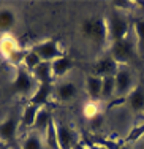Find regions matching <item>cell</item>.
<instances>
[{
  "instance_id": "obj_32",
  "label": "cell",
  "mask_w": 144,
  "mask_h": 149,
  "mask_svg": "<svg viewBox=\"0 0 144 149\" xmlns=\"http://www.w3.org/2000/svg\"><path fill=\"white\" fill-rule=\"evenodd\" d=\"M2 146H3V143H2V141H0V148H2Z\"/></svg>"
},
{
  "instance_id": "obj_24",
  "label": "cell",
  "mask_w": 144,
  "mask_h": 149,
  "mask_svg": "<svg viewBox=\"0 0 144 149\" xmlns=\"http://www.w3.org/2000/svg\"><path fill=\"white\" fill-rule=\"evenodd\" d=\"M22 149H43V140L40 133L32 132L27 135L22 141Z\"/></svg>"
},
{
  "instance_id": "obj_1",
  "label": "cell",
  "mask_w": 144,
  "mask_h": 149,
  "mask_svg": "<svg viewBox=\"0 0 144 149\" xmlns=\"http://www.w3.org/2000/svg\"><path fill=\"white\" fill-rule=\"evenodd\" d=\"M79 32L82 35V38H86L87 41L100 46V48H103L106 43H109V40H108L106 17H101V16L86 17L79 26Z\"/></svg>"
},
{
  "instance_id": "obj_28",
  "label": "cell",
  "mask_w": 144,
  "mask_h": 149,
  "mask_svg": "<svg viewBox=\"0 0 144 149\" xmlns=\"http://www.w3.org/2000/svg\"><path fill=\"white\" fill-rule=\"evenodd\" d=\"M90 125H92V129H98V127L103 125V114H101V113H98L95 118L90 119Z\"/></svg>"
},
{
  "instance_id": "obj_12",
  "label": "cell",
  "mask_w": 144,
  "mask_h": 149,
  "mask_svg": "<svg viewBox=\"0 0 144 149\" xmlns=\"http://www.w3.org/2000/svg\"><path fill=\"white\" fill-rule=\"evenodd\" d=\"M54 84H37V89L30 97V103L38 106V108L46 106L51 95H54Z\"/></svg>"
},
{
  "instance_id": "obj_6",
  "label": "cell",
  "mask_w": 144,
  "mask_h": 149,
  "mask_svg": "<svg viewBox=\"0 0 144 149\" xmlns=\"http://www.w3.org/2000/svg\"><path fill=\"white\" fill-rule=\"evenodd\" d=\"M32 49L40 56L41 62H54L55 59L65 56L64 49L57 40H43L40 43L33 45Z\"/></svg>"
},
{
  "instance_id": "obj_25",
  "label": "cell",
  "mask_w": 144,
  "mask_h": 149,
  "mask_svg": "<svg viewBox=\"0 0 144 149\" xmlns=\"http://www.w3.org/2000/svg\"><path fill=\"white\" fill-rule=\"evenodd\" d=\"M112 10L116 11H132L136 6L135 2H130V0H112L111 2Z\"/></svg>"
},
{
  "instance_id": "obj_13",
  "label": "cell",
  "mask_w": 144,
  "mask_h": 149,
  "mask_svg": "<svg viewBox=\"0 0 144 149\" xmlns=\"http://www.w3.org/2000/svg\"><path fill=\"white\" fill-rule=\"evenodd\" d=\"M54 95L59 102H71L78 95V86L73 81H64L54 87Z\"/></svg>"
},
{
  "instance_id": "obj_2",
  "label": "cell",
  "mask_w": 144,
  "mask_h": 149,
  "mask_svg": "<svg viewBox=\"0 0 144 149\" xmlns=\"http://www.w3.org/2000/svg\"><path fill=\"white\" fill-rule=\"evenodd\" d=\"M106 27H108V40H109V45L114 43V41L128 38L130 22L120 11L112 10L109 15L106 16Z\"/></svg>"
},
{
  "instance_id": "obj_9",
  "label": "cell",
  "mask_w": 144,
  "mask_h": 149,
  "mask_svg": "<svg viewBox=\"0 0 144 149\" xmlns=\"http://www.w3.org/2000/svg\"><path fill=\"white\" fill-rule=\"evenodd\" d=\"M119 68H120V65L108 54V56H105V57L98 59L97 62L93 63V74H97V76H100V78L114 76Z\"/></svg>"
},
{
  "instance_id": "obj_23",
  "label": "cell",
  "mask_w": 144,
  "mask_h": 149,
  "mask_svg": "<svg viewBox=\"0 0 144 149\" xmlns=\"http://www.w3.org/2000/svg\"><path fill=\"white\" fill-rule=\"evenodd\" d=\"M44 143L49 149H59V141H57V127H55V120L49 124L46 133H44Z\"/></svg>"
},
{
  "instance_id": "obj_14",
  "label": "cell",
  "mask_w": 144,
  "mask_h": 149,
  "mask_svg": "<svg viewBox=\"0 0 144 149\" xmlns=\"http://www.w3.org/2000/svg\"><path fill=\"white\" fill-rule=\"evenodd\" d=\"M101 87H103V78L97 76L93 73L86 76V92L89 95L90 102L97 103L98 100H101Z\"/></svg>"
},
{
  "instance_id": "obj_8",
  "label": "cell",
  "mask_w": 144,
  "mask_h": 149,
  "mask_svg": "<svg viewBox=\"0 0 144 149\" xmlns=\"http://www.w3.org/2000/svg\"><path fill=\"white\" fill-rule=\"evenodd\" d=\"M17 129H19V119L15 114L6 116L5 119L0 122V141L3 144L11 143L17 135Z\"/></svg>"
},
{
  "instance_id": "obj_7",
  "label": "cell",
  "mask_w": 144,
  "mask_h": 149,
  "mask_svg": "<svg viewBox=\"0 0 144 149\" xmlns=\"http://www.w3.org/2000/svg\"><path fill=\"white\" fill-rule=\"evenodd\" d=\"M114 81H116V97L125 98L133 89V73L130 72V68L122 65L117 70V73L114 74Z\"/></svg>"
},
{
  "instance_id": "obj_20",
  "label": "cell",
  "mask_w": 144,
  "mask_h": 149,
  "mask_svg": "<svg viewBox=\"0 0 144 149\" xmlns=\"http://www.w3.org/2000/svg\"><path fill=\"white\" fill-rule=\"evenodd\" d=\"M133 30L136 35V52L144 57V17H136L133 21Z\"/></svg>"
},
{
  "instance_id": "obj_27",
  "label": "cell",
  "mask_w": 144,
  "mask_h": 149,
  "mask_svg": "<svg viewBox=\"0 0 144 149\" xmlns=\"http://www.w3.org/2000/svg\"><path fill=\"white\" fill-rule=\"evenodd\" d=\"M144 135V124H141L139 127H136V129H133L132 132H130V135L127 136V141H135L138 140L139 136H143Z\"/></svg>"
},
{
  "instance_id": "obj_29",
  "label": "cell",
  "mask_w": 144,
  "mask_h": 149,
  "mask_svg": "<svg viewBox=\"0 0 144 149\" xmlns=\"http://www.w3.org/2000/svg\"><path fill=\"white\" fill-rule=\"evenodd\" d=\"M90 149H108L106 146H101V144H92Z\"/></svg>"
},
{
  "instance_id": "obj_17",
  "label": "cell",
  "mask_w": 144,
  "mask_h": 149,
  "mask_svg": "<svg viewBox=\"0 0 144 149\" xmlns=\"http://www.w3.org/2000/svg\"><path fill=\"white\" fill-rule=\"evenodd\" d=\"M16 26V13L8 6L0 8V32L3 35L10 33Z\"/></svg>"
},
{
  "instance_id": "obj_18",
  "label": "cell",
  "mask_w": 144,
  "mask_h": 149,
  "mask_svg": "<svg viewBox=\"0 0 144 149\" xmlns=\"http://www.w3.org/2000/svg\"><path fill=\"white\" fill-rule=\"evenodd\" d=\"M52 122V118H51V113L46 106L40 108L37 114V119H35V124H33V130L35 132H40V133H46L49 124Z\"/></svg>"
},
{
  "instance_id": "obj_11",
  "label": "cell",
  "mask_w": 144,
  "mask_h": 149,
  "mask_svg": "<svg viewBox=\"0 0 144 149\" xmlns=\"http://www.w3.org/2000/svg\"><path fill=\"white\" fill-rule=\"evenodd\" d=\"M124 102L128 105V108L133 113H144V86L138 84L132 89V92L124 98Z\"/></svg>"
},
{
  "instance_id": "obj_3",
  "label": "cell",
  "mask_w": 144,
  "mask_h": 149,
  "mask_svg": "<svg viewBox=\"0 0 144 149\" xmlns=\"http://www.w3.org/2000/svg\"><path fill=\"white\" fill-rule=\"evenodd\" d=\"M26 52L27 51H24V49L21 48L19 43H17V40L13 35H10V33L2 35V38H0V54L8 60L10 63H13L16 68L22 65Z\"/></svg>"
},
{
  "instance_id": "obj_19",
  "label": "cell",
  "mask_w": 144,
  "mask_h": 149,
  "mask_svg": "<svg viewBox=\"0 0 144 149\" xmlns=\"http://www.w3.org/2000/svg\"><path fill=\"white\" fill-rule=\"evenodd\" d=\"M40 111L38 106H35L32 103H29L24 108L22 114H21V119H19V125L24 127V129H33V124H35V119H37V114Z\"/></svg>"
},
{
  "instance_id": "obj_16",
  "label": "cell",
  "mask_w": 144,
  "mask_h": 149,
  "mask_svg": "<svg viewBox=\"0 0 144 149\" xmlns=\"http://www.w3.org/2000/svg\"><path fill=\"white\" fill-rule=\"evenodd\" d=\"M51 67H52V76L55 79V78H64L75 67V62L70 56H64V57H59L54 62H51Z\"/></svg>"
},
{
  "instance_id": "obj_10",
  "label": "cell",
  "mask_w": 144,
  "mask_h": 149,
  "mask_svg": "<svg viewBox=\"0 0 144 149\" xmlns=\"http://www.w3.org/2000/svg\"><path fill=\"white\" fill-rule=\"evenodd\" d=\"M55 127H57L59 149H75L76 135L73 132L71 127L65 125V124H62V122H55Z\"/></svg>"
},
{
  "instance_id": "obj_26",
  "label": "cell",
  "mask_w": 144,
  "mask_h": 149,
  "mask_svg": "<svg viewBox=\"0 0 144 149\" xmlns=\"http://www.w3.org/2000/svg\"><path fill=\"white\" fill-rule=\"evenodd\" d=\"M98 113H100V111H98V105L93 103V102H89V103L84 106V116H86L89 120L92 118H95Z\"/></svg>"
},
{
  "instance_id": "obj_4",
  "label": "cell",
  "mask_w": 144,
  "mask_h": 149,
  "mask_svg": "<svg viewBox=\"0 0 144 149\" xmlns=\"http://www.w3.org/2000/svg\"><path fill=\"white\" fill-rule=\"evenodd\" d=\"M37 89V81L32 73L27 72L22 65L16 68V74L11 81V91L16 95H29Z\"/></svg>"
},
{
  "instance_id": "obj_5",
  "label": "cell",
  "mask_w": 144,
  "mask_h": 149,
  "mask_svg": "<svg viewBox=\"0 0 144 149\" xmlns=\"http://www.w3.org/2000/svg\"><path fill=\"white\" fill-rule=\"evenodd\" d=\"M138 54L136 52V45H133L128 38H124V40L114 41V43L109 45V56L119 65H127L128 62H132V59Z\"/></svg>"
},
{
  "instance_id": "obj_15",
  "label": "cell",
  "mask_w": 144,
  "mask_h": 149,
  "mask_svg": "<svg viewBox=\"0 0 144 149\" xmlns=\"http://www.w3.org/2000/svg\"><path fill=\"white\" fill-rule=\"evenodd\" d=\"M32 76L35 78L37 84H54V76H52V67L51 62H41L40 65L32 72Z\"/></svg>"
},
{
  "instance_id": "obj_21",
  "label": "cell",
  "mask_w": 144,
  "mask_h": 149,
  "mask_svg": "<svg viewBox=\"0 0 144 149\" xmlns=\"http://www.w3.org/2000/svg\"><path fill=\"white\" fill-rule=\"evenodd\" d=\"M116 97V81L114 76L103 78V87H101V100H111Z\"/></svg>"
},
{
  "instance_id": "obj_30",
  "label": "cell",
  "mask_w": 144,
  "mask_h": 149,
  "mask_svg": "<svg viewBox=\"0 0 144 149\" xmlns=\"http://www.w3.org/2000/svg\"><path fill=\"white\" fill-rule=\"evenodd\" d=\"M116 149H130L128 146H125V144H114Z\"/></svg>"
},
{
  "instance_id": "obj_31",
  "label": "cell",
  "mask_w": 144,
  "mask_h": 149,
  "mask_svg": "<svg viewBox=\"0 0 144 149\" xmlns=\"http://www.w3.org/2000/svg\"><path fill=\"white\" fill-rule=\"evenodd\" d=\"M0 149H10V146H6V144H3V146L0 148Z\"/></svg>"
},
{
  "instance_id": "obj_22",
  "label": "cell",
  "mask_w": 144,
  "mask_h": 149,
  "mask_svg": "<svg viewBox=\"0 0 144 149\" xmlns=\"http://www.w3.org/2000/svg\"><path fill=\"white\" fill-rule=\"evenodd\" d=\"M41 63V59H40V56L37 54V52L33 51L32 48L29 49V51L26 52V56H24V60H22V67L27 70V72H30L32 73L35 68H37L38 65Z\"/></svg>"
}]
</instances>
